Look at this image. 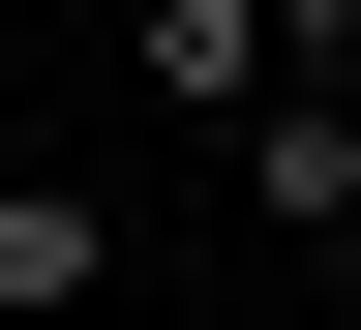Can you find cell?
Wrapping results in <instances>:
<instances>
[{
    "label": "cell",
    "mask_w": 361,
    "mask_h": 330,
    "mask_svg": "<svg viewBox=\"0 0 361 330\" xmlns=\"http://www.w3.org/2000/svg\"><path fill=\"white\" fill-rule=\"evenodd\" d=\"M241 210H271V241H361V90H271V120H241Z\"/></svg>",
    "instance_id": "cell-1"
},
{
    "label": "cell",
    "mask_w": 361,
    "mask_h": 330,
    "mask_svg": "<svg viewBox=\"0 0 361 330\" xmlns=\"http://www.w3.org/2000/svg\"><path fill=\"white\" fill-rule=\"evenodd\" d=\"M151 90L180 120H271V0H151Z\"/></svg>",
    "instance_id": "cell-3"
},
{
    "label": "cell",
    "mask_w": 361,
    "mask_h": 330,
    "mask_svg": "<svg viewBox=\"0 0 361 330\" xmlns=\"http://www.w3.org/2000/svg\"><path fill=\"white\" fill-rule=\"evenodd\" d=\"M90 270H121V210L90 180H0V330H90Z\"/></svg>",
    "instance_id": "cell-2"
}]
</instances>
